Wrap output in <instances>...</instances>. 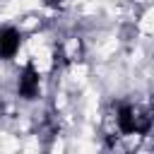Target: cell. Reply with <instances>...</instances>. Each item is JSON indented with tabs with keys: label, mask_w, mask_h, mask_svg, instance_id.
Wrapping results in <instances>:
<instances>
[{
	"label": "cell",
	"mask_w": 154,
	"mask_h": 154,
	"mask_svg": "<svg viewBox=\"0 0 154 154\" xmlns=\"http://www.w3.org/2000/svg\"><path fill=\"white\" fill-rule=\"evenodd\" d=\"M14 46H17V36H14V31H2V38H0V51H2V53H10Z\"/></svg>",
	"instance_id": "1"
}]
</instances>
